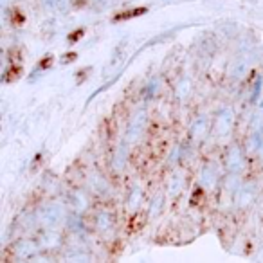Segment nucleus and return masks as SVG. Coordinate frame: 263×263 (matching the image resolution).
Returning <instances> with one entry per match:
<instances>
[{"label":"nucleus","mask_w":263,"mask_h":263,"mask_svg":"<svg viewBox=\"0 0 263 263\" xmlns=\"http://www.w3.org/2000/svg\"><path fill=\"white\" fill-rule=\"evenodd\" d=\"M148 9L146 8H136L134 11H124L121 15H116L114 16V22H121V20H128V18H137V16L144 15Z\"/></svg>","instance_id":"obj_1"},{"label":"nucleus","mask_w":263,"mask_h":263,"mask_svg":"<svg viewBox=\"0 0 263 263\" xmlns=\"http://www.w3.org/2000/svg\"><path fill=\"white\" fill-rule=\"evenodd\" d=\"M83 33H85L83 29H78L76 33H70L69 34V42H78V40H80V36H83Z\"/></svg>","instance_id":"obj_2"},{"label":"nucleus","mask_w":263,"mask_h":263,"mask_svg":"<svg viewBox=\"0 0 263 263\" xmlns=\"http://www.w3.org/2000/svg\"><path fill=\"white\" fill-rule=\"evenodd\" d=\"M52 63V56H47L45 60H42L40 63H38V69H49V65Z\"/></svg>","instance_id":"obj_3"},{"label":"nucleus","mask_w":263,"mask_h":263,"mask_svg":"<svg viewBox=\"0 0 263 263\" xmlns=\"http://www.w3.org/2000/svg\"><path fill=\"white\" fill-rule=\"evenodd\" d=\"M70 60H76V54H69V56H65V60H63V63H67V62H70Z\"/></svg>","instance_id":"obj_4"}]
</instances>
